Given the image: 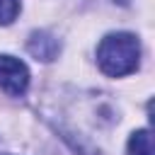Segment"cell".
Listing matches in <instances>:
<instances>
[{
    "instance_id": "cell-1",
    "label": "cell",
    "mask_w": 155,
    "mask_h": 155,
    "mask_svg": "<svg viewBox=\"0 0 155 155\" xmlns=\"http://www.w3.org/2000/svg\"><path fill=\"white\" fill-rule=\"evenodd\" d=\"M97 63H99V70L109 78H124L133 73L140 63L138 36L128 31L107 34L97 46Z\"/></svg>"
},
{
    "instance_id": "cell-2",
    "label": "cell",
    "mask_w": 155,
    "mask_h": 155,
    "mask_svg": "<svg viewBox=\"0 0 155 155\" xmlns=\"http://www.w3.org/2000/svg\"><path fill=\"white\" fill-rule=\"evenodd\" d=\"M27 87H29V68L19 58L0 53V90H5L12 97H19L27 92Z\"/></svg>"
},
{
    "instance_id": "cell-3",
    "label": "cell",
    "mask_w": 155,
    "mask_h": 155,
    "mask_svg": "<svg viewBox=\"0 0 155 155\" xmlns=\"http://www.w3.org/2000/svg\"><path fill=\"white\" fill-rule=\"evenodd\" d=\"M27 51H29L36 61L48 63V61H53V58L58 56L61 44H58V39H56L53 34H48V31H34V34L29 36V41H27Z\"/></svg>"
},
{
    "instance_id": "cell-4",
    "label": "cell",
    "mask_w": 155,
    "mask_h": 155,
    "mask_svg": "<svg viewBox=\"0 0 155 155\" xmlns=\"http://www.w3.org/2000/svg\"><path fill=\"white\" fill-rule=\"evenodd\" d=\"M126 153L128 155H153V136H150V131L140 128V131L131 133Z\"/></svg>"
},
{
    "instance_id": "cell-5",
    "label": "cell",
    "mask_w": 155,
    "mask_h": 155,
    "mask_svg": "<svg viewBox=\"0 0 155 155\" xmlns=\"http://www.w3.org/2000/svg\"><path fill=\"white\" fill-rule=\"evenodd\" d=\"M19 15V0H0V24L15 22Z\"/></svg>"
}]
</instances>
